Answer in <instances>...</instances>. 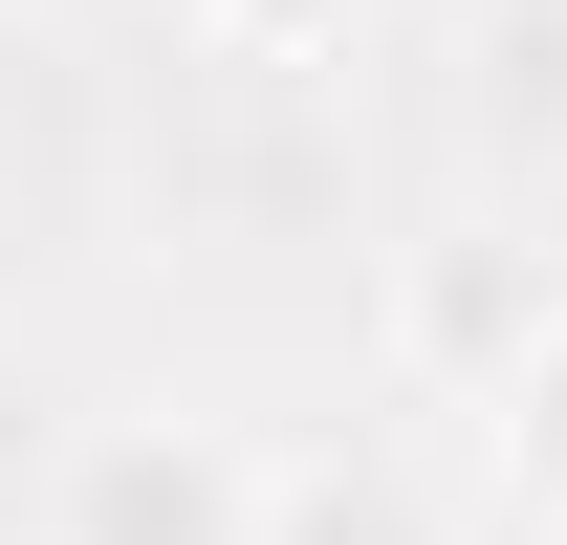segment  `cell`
Listing matches in <instances>:
<instances>
[{"label":"cell","mask_w":567,"mask_h":545,"mask_svg":"<svg viewBox=\"0 0 567 545\" xmlns=\"http://www.w3.org/2000/svg\"><path fill=\"white\" fill-rule=\"evenodd\" d=\"M502 480H524V524H567V306H546V328H524V371H502Z\"/></svg>","instance_id":"277c9868"},{"label":"cell","mask_w":567,"mask_h":545,"mask_svg":"<svg viewBox=\"0 0 567 545\" xmlns=\"http://www.w3.org/2000/svg\"><path fill=\"white\" fill-rule=\"evenodd\" d=\"M546 306H567V284L524 263V240H436V263H415V371H458V393H502Z\"/></svg>","instance_id":"7a4b0ae2"},{"label":"cell","mask_w":567,"mask_h":545,"mask_svg":"<svg viewBox=\"0 0 567 545\" xmlns=\"http://www.w3.org/2000/svg\"><path fill=\"white\" fill-rule=\"evenodd\" d=\"M481 110L524 153H567V0H502V22H481Z\"/></svg>","instance_id":"5b68a950"},{"label":"cell","mask_w":567,"mask_h":545,"mask_svg":"<svg viewBox=\"0 0 567 545\" xmlns=\"http://www.w3.org/2000/svg\"><path fill=\"white\" fill-rule=\"evenodd\" d=\"M44 545H262V459H240V436L132 414V436H87V459H66Z\"/></svg>","instance_id":"6da1fadb"},{"label":"cell","mask_w":567,"mask_h":545,"mask_svg":"<svg viewBox=\"0 0 567 545\" xmlns=\"http://www.w3.org/2000/svg\"><path fill=\"white\" fill-rule=\"evenodd\" d=\"M262 545H458L415 502V459H284L262 480Z\"/></svg>","instance_id":"3957f363"},{"label":"cell","mask_w":567,"mask_h":545,"mask_svg":"<svg viewBox=\"0 0 567 545\" xmlns=\"http://www.w3.org/2000/svg\"><path fill=\"white\" fill-rule=\"evenodd\" d=\"M175 22H197V44H240V66H306V44H350L371 0H175Z\"/></svg>","instance_id":"8992f818"}]
</instances>
